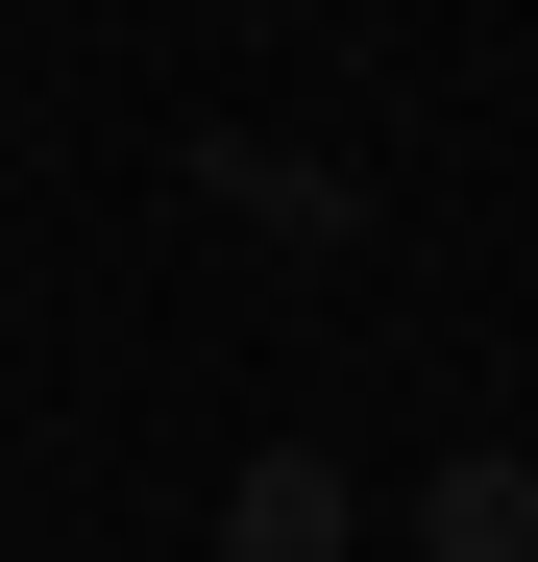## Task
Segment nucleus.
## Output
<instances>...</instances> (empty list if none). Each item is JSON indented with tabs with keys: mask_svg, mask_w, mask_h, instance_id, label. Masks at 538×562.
Instances as JSON below:
<instances>
[{
	"mask_svg": "<svg viewBox=\"0 0 538 562\" xmlns=\"http://www.w3.org/2000/svg\"><path fill=\"white\" fill-rule=\"evenodd\" d=\"M197 221H245V245L343 269V245H368V171H318V147H245V123H197Z\"/></svg>",
	"mask_w": 538,
	"mask_h": 562,
	"instance_id": "nucleus-1",
	"label": "nucleus"
},
{
	"mask_svg": "<svg viewBox=\"0 0 538 562\" xmlns=\"http://www.w3.org/2000/svg\"><path fill=\"white\" fill-rule=\"evenodd\" d=\"M221 562H368V490H343L318 440H245L221 464Z\"/></svg>",
	"mask_w": 538,
	"mask_h": 562,
	"instance_id": "nucleus-2",
	"label": "nucleus"
},
{
	"mask_svg": "<svg viewBox=\"0 0 538 562\" xmlns=\"http://www.w3.org/2000/svg\"><path fill=\"white\" fill-rule=\"evenodd\" d=\"M416 562H538V464H514V440L416 464Z\"/></svg>",
	"mask_w": 538,
	"mask_h": 562,
	"instance_id": "nucleus-3",
	"label": "nucleus"
}]
</instances>
